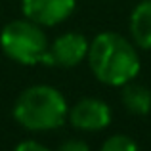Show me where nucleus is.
Returning a JSON list of instances; mask_svg holds the SVG:
<instances>
[{
  "label": "nucleus",
  "instance_id": "nucleus-1",
  "mask_svg": "<svg viewBox=\"0 0 151 151\" xmlns=\"http://www.w3.org/2000/svg\"><path fill=\"white\" fill-rule=\"evenodd\" d=\"M88 65L94 77L107 86H124L140 73V55L136 46L119 33H100L90 40Z\"/></svg>",
  "mask_w": 151,
  "mask_h": 151
},
{
  "label": "nucleus",
  "instance_id": "nucleus-2",
  "mask_svg": "<svg viewBox=\"0 0 151 151\" xmlns=\"http://www.w3.org/2000/svg\"><path fill=\"white\" fill-rule=\"evenodd\" d=\"M67 100L50 84H35L25 88L14 103V119L27 130L44 132L63 126L67 121Z\"/></svg>",
  "mask_w": 151,
  "mask_h": 151
},
{
  "label": "nucleus",
  "instance_id": "nucleus-3",
  "mask_svg": "<svg viewBox=\"0 0 151 151\" xmlns=\"http://www.w3.org/2000/svg\"><path fill=\"white\" fill-rule=\"evenodd\" d=\"M0 48L12 59L21 65L44 63L50 42L44 27L23 17L10 21L0 33Z\"/></svg>",
  "mask_w": 151,
  "mask_h": 151
},
{
  "label": "nucleus",
  "instance_id": "nucleus-4",
  "mask_svg": "<svg viewBox=\"0 0 151 151\" xmlns=\"http://www.w3.org/2000/svg\"><path fill=\"white\" fill-rule=\"evenodd\" d=\"M67 119L82 132H98L111 124V107L100 98H82L69 109Z\"/></svg>",
  "mask_w": 151,
  "mask_h": 151
},
{
  "label": "nucleus",
  "instance_id": "nucleus-5",
  "mask_svg": "<svg viewBox=\"0 0 151 151\" xmlns=\"http://www.w3.org/2000/svg\"><path fill=\"white\" fill-rule=\"evenodd\" d=\"M90 40L81 33H63L50 42L48 54H46L44 63L59 67H75L81 61H84L88 55Z\"/></svg>",
  "mask_w": 151,
  "mask_h": 151
},
{
  "label": "nucleus",
  "instance_id": "nucleus-6",
  "mask_svg": "<svg viewBox=\"0 0 151 151\" xmlns=\"http://www.w3.org/2000/svg\"><path fill=\"white\" fill-rule=\"evenodd\" d=\"M77 0H21V12L40 27H55L71 17Z\"/></svg>",
  "mask_w": 151,
  "mask_h": 151
},
{
  "label": "nucleus",
  "instance_id": "nucleus-7",
  "mask_svg": "<svg viewBox=\"0 0 151 151\" xmlns=\"http://www.w3.org/2000/svg\"><path fill=\"white\" fill-rule=\"evenodd\" d=\"M130 35L136 46L151 50V0H142L130 14Z\"/></svg>",
  "mask_w": 151,
  "mask_h": 151
},
{
  "label": "nucleus",
  "instance_id": "nucleus-8",
  "mask_svg": "<svg viewBox=\"0 0 151 151\" xmlns=\"http://www.w3.org/2000/svg\"><path fill=\"white\" fill-rule=\"evenodd\" d=\"M122 105L126 107V111L132 115H147L151 111V90L144 84H136V82H126L122 86L121 94Z\"/></svg>",
  "mask_w": 151,
  "mask_h": 151
},
{
  "label": "nucleus",
  "instance_id": "nucleus-9",
  "mask_svg": "<svg viewBox=\"0 0 151 151\" xmlns=\"http://www.w3.org/2000/svg\"><path fill=\"white\" fill-rule=\"evenodd\" d=\"M100 151H140L138 144L126 134H113L101 144Z\"/></svg>",
  "mask_w": 151,
  "mask_h": 151
},
{
  "label": "nucleus",
  "instance_id": "nucleus-10",
  "mask_svg": "<svg viewBox=\"0 0 151 151\" xmlns=\"http://www.w3.org/2000/svg\"><path fill=\"white\" fill-rule=\"evenodd\" d=\"M55 151H90V147L86 142L73 138V140H65L63 144H59V147Z\"/></svg>",
  "mask_w": 151,
  "mask_h": 151
},
{
  "label": "nucleus",
  "instance_id": "nucleus-11",
  "mask_svg": "<svg viewBox=\"0 0 151 151\" xmlns=\"http://www.w3.org/2000/svg\"><path fill=\"white\" fill-rule=\"evenodd\" d=\"M14 151H50L44 144L40 142H35V140H23L19 142L17 145L14 147Z\"/></svg>",
  "mask_w": 151,
  "mask_h": 151
}]
</instances>
